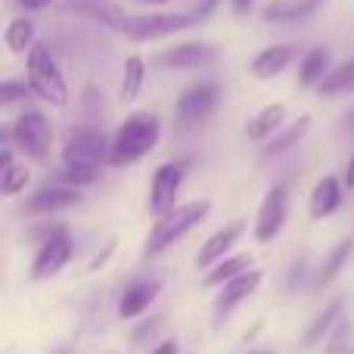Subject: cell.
<instances>
[{
	"mask_svg": "<svg viewBox=\"0 0 354 354\" xmlns=\"http://www.w3.org/2000/svg\"><path fill=\"white\" fill-rule=\"evenodd\" d=\"M162 137V122L149 112H140V115H131L122 128L112 137V156L109 165L122 168V165H134L143 156H149L156 149Z\"/></svg>",
	"mask_w": 354,
	"mask_h": 354,
	"instance_id": "cell-1",
	"label": "cell"
},
{
	"mask_svg": "<svg viewBox=\"0 0 354 354\" xmlns=\"http://www.w3.org/2000/svg\"><path fill=\"white\" fill-rule=\"evenodd\" d=\"M25 81L31 84L35 97H41L44 103H50V106L68 103V84L44 44H35L28 50V56H25Z\"/></svg>",
	"mask_w": 354,
	"mask_h": 354,
	"instance_id": "cell-2",
	"label": "cell"
},
{
	"mask_svg": "<svg viewBox=\"0 0 354 354\" xmlns=\"http://www.w3.org/2000/svg\"><path fill=\"white\" fill-rule=\"evenodd\" d=\"M208 212H212V205H208L205 199L187 202V205H174L171 212L162 214V218L156 221V227L149 230L147 255H159V252H165L168 245L183 236V233H189L196 224H202V221L208 218Z\"/></svg>",
	"mask_w": 354,
	"mask_h": 354,
	"instance_id": "cell-3",
	"label": "cell"
},
{
	"mask_svg": "<svg viewBox=\"0 0 354 354\" xmlns=\"http://www.w3.org/2000/svg\"><path fill=\"white\" fill-rule=\"evenodd\" d=\"M199 22V12H143V16H128L124 19L122 35L134 44H147V41H159V37L177 35L187 31Z\"/></svg>",
	"mask_w": 354,
	"mask_h": 354,
	"instance_id": "cell-4",
	"label": "cell"
},
{
	"mask_svg": "<svg viewBox=\"0 0 354 354\" xmlns=\"http://www.w3.org/2000/svg\"><path fill=\"white\" fill-rule=\"evenodd\" d=\"M10 140H16V147L22 153H28L31 159H47L50 147H53V124L44 112H22V115L12 122V128L6 131Z\"/></svg>",
	"mask_w": 354,
	"mask_h": 354,
	"instance_id": "cell-5",
	"label": "cell"
},
{
	"mask_svg": "<svg viewBox=\"0 0 354 354\" xmlns=\"http://www.w3.org/2000/svg\"><path fill=\"white\" fill-rule=\"evenodd\" d=\"M109 156L112 143L97 128H75L68 134V143L62 147V162H72V165H100V162H109Z\"/></svg>",
	"mask_w": 354,
	"mask_h": 354,
	"instance_id": "cell-6",
	"label": "cell"
},
{
	"mask_svg": "<svg viewBox=\"0 0 354 354\" xmlns=\"http://www.w3.org/2000/svg\"><path fill=\"white\" fill-rule=\"evenodd\" d=\"M183 174H187V162H168V165L156 168L153 187H149V212H153L156 218H162V214H168L174 208Z\"/></svg>",
	"mask_w": 354,
	"mask_h": 354,
	"instance_id": "cell-7",
	"label": "cell"
},
{
	"mask_svg": "<svg viewBox=\"0 0 354 354\" xmlns=\"http://www.w3.org/2000/svg\"><path fill=\"white\" fill-rule=\"evenodd\" d=\"M289 214V187L286 183H277L268 189L261 208H258V221H255V239L258 243H270L277 233L283 230Z\"/></svg>",
	"mask_w": 354,
	"mask_h": 354,
	"instance_id": "cell-8",
	"label": "cell"
},
{
	"mask_svg": "<svg viewBox=\"0 0 354 354\" xmlns=\"http://www.w3.org/2000/svg\"><path fill=\"white\" fill-rule=\"evenodd\" d=\"M218 84L214 81H202V84H189L187 91L177 97V118H180L183 124H196L202 122V118H208L214 112V106H218Z\"/></svg>",
	"mask_w": 354,
	"mask_h": 354,
	"instance_id": "cell-9",
	"label": "cell"
},
{
	"mask_svg": "<svg viewBox=\"0 0 354 354\" xmlns=\"http://www.w3.org/2000/svg\"><path fill=\"white\" fill-rule=\"evenodd\" d=\"M68 261H72V239L62 230V233H56V236H50L47 243H41L35 261H31V280H50V277L59 274Z\"/></svg>",
	"mask_w": 354,
	"mask_h": 354,
	"instance_id": "cell-10",
	"label": "cell"
},
{
	"mask_svg": "<svg viewBox=\"0 0 354 354\" xmlns=\"http://www.w3.org/2000/svg\"><path fill=\"white\" fill-rule=\"evenodd\" d=\"M212 62H218V47L205 41L177 44V47H168L159 56V66H165V68H205Z\"/></svg>",
	"mask_w": 354,
	"mask_h": 354,
	"instance_id": "cell-11",
	"label": "cell"
},
{
	"mask_svg": "<svg viewBox=\"0 0 354 354\" xmlns=\"http://www.w3.org/2000/svg\"><path fill=\"white\" fill-rule=\"evenodd\" d=\"M62 10L75 12V16H84L91 22H100L103 28L122 31L124 28V10L115 0H62Z\"/></svg>",
	"mask_w": 354,
	"mask_h": 354,
	"instance_id": "cell-12",
	"label": "cell"
},
{
	"mask_svg": "<svg viewBox=\"0 0 354 354\" xmlns=\"http://www.w3.org/2000/svg\"><path fill=\"white\" fill-rule=\"evenodd\" d=\"M78 202H81V189L68 187V183H59V187H44V189H37L35 196H28L22 212H28V214H53V212H66V208L78 205Z\"/></svg>",
	"mask_w": 354,
	"mask_h": 354,
	"instance_id": "cell-13",
	"label": "cell"
},
{
	"mask_svg": "<svg viewBox=\"0 0 354 354\" xmlns=\"http://www.w3.org/2000/svg\"><path fill=\"white\" fill-rule=\"evenodd\" d=\"M258 286H261V270H255V268H249V270H243L239 277L227 280L224 289H221V295H218V305H214L218 308V320H224L227 314L239 305V301H245L249 295H255Z\"/></svg>",
	"mask_w": 354,
	"mask_h": 354,
	"instance_id": "cell-14",
	"label": "cell"
},
{
	"mask_svg": "<svg viewBox=\"0 0 354 354\" xmlns=\"http://www.w3.org/2000/svg\"><path fill=\"white\" fill-rule=\"evenodd\" d=\"M295 56H299V47L295 44H274V47H264L261 53L252 59V75L255 78H274V75L286 72L289 66L295 62Z\"/></svg>",
	"mask_w": 354,
	"mask_h": 354,
	"instance_id": "cell-15",
	"label": "cell"
},
{
	"mask_svg": "<svg viewBox=\"0 0 354 354\" xmlns=\"http://www.w3.org/2000/svg\"><path fill=\"white\" fill-rule=\"evenodd\" d=\"M159 292H162V283L159 280L134 283V286H128V289H124V295L118 299V314H122L124 320L140 317V314H147L149 305L159 299Z\"/></svg>",
	"mask_w": 354,
	"mask_h": 354,
	"instance_id": "cell-16",
	"label": "cell"
},
{
	"mask_svg": "<svg viewBox=\"0 0 354 354\" xmlns=\"http://www.w3.org/2000/svg\"><path fill=\"white\" fill-rule=\"evenodd\" d=\"M239 236H243V224H230V227H224V230L212 233V236L205 239V245L199 249V255H196V268L199 270L214 268L221 258H227V252L233 249V243H236Z\"/></svg>",
	"mask_w": 354,
	"mask_h": 354,
	"instance_id": "cell-17",
	"label": "cell"
},
{
	"mask_svg": "<svg viewBox=\"0 0 354 354\" xmlns=\"http://www.w3.org/2000/svg\"><path fill=\"white\" fill-rule=\"evenodd\" d=\"M324 3L326 0H270L261 16L264 22H277V25L301 22V19H311Z\"/></svg>",
	"mask_w": 354,
	"mask_h": 354,
	"instance_id": "cell-18",
	"label": "cell"
},
{
	"mask_svg": "<svg viewBox=\"0 0 354 354\" xmlns=\"http://www.w3.org/2000/svg\"><path fill=\"white\" fill-rule=\"evenodd\" d=\"M342 189H345V180H339V177L317 180V187L311 193V221H324L330 214H336L339 205H342Z\"/></svg>",
	"mask_w": 354,
	"mask_h": 354,
	"instance_id": "cell-19",
	"label": "cell"
},
{
	"mask_svg": "<svg viewBox=\"0 0 354 354\" xmlns=\"http://www.w3.org/2000/svg\"><path fill=\"white\" fill-rule=\"evenodd\" d=\"M283 118H286V106L283 103L264 106L261 112H255V115L249 118V124H245V137H249V140H270V137L277 134V128L283 124Z\"/></svg>",
	"mask_w": 354,
	"mask_h": 354,
	"instance_id": "cell-20",
	"label": "cell"
},
{
	"mask_svg": "<svg viewBox=\"0 0 354 354\" xmlns=\"http://www.w3.org/2000/svg\"><path fill=\"white\" fill-rule=\"evenodd\" d=\"M342 311H345V301L342 299L330 301V305H326V311L317 314V317H314V324L305 330V339H301V345H305V348H311V345H320L324 339H330L333 330L339 326V320H342Z\"/></svg>",
	"mask_w": 354,
	"mask_h": 354,
	"instance_id": "cell-21",
	"label": "cell"
},
{
	"mask_svg": "<svg viewBox=\"0 0 354 354\" xmlns=\"http://www.w3.org/2000/svg\"><path fill=\"white\" fill-rule=\"evenodd\" d=\"M330 72V50L326 47H311L299 62V78L305 87H317Z\"/></svg>",
	"mask_w": 354,
	"mask_h": 354,
	"instance_id": "cell-22",
	"label": "cell"
},
{
	"mask_svg": "<svg viewBox=\"0 0 354 354\" xmlns=\"http://www.w3.org/2000/svg\"><path fill=\"white\" fill-rule=\"evenodd\" d=\"M147 84V62L143 56H128L124 59V78H122V103H137Z\"/></svg>",
	"mask_w": 354,
	"mask_h": 354,
	"instance_id": "cell-23",
	"label": "cell"
},
{
	"mask_svg": "<svg viewBox=\"0 0 354 354\" xmlns=\"http://www.w3.org/2000/svg\"><path fill=\"white\" fill-rule=\"evenodd\" d=\"M249 268H252V255H249V252H239V255H227V258H221L214 268H208L205 286H224L227 280L239 277L243 270H249Z\"/></svg>",
	"mask_w": 354,
	"mask_h": 354,
	"instance_id": "cell-24",
	"label": "cell"
},
{
	"mask_svg": "<svg viewBox=\"0 0 354 354\" xmlns=\"http://www.w3.org/2000/svg\"><path fill=\"white\" fill-rule=\"evenodd\" d=\"M320 97H345V93H354V59L336 66L333 72H326V78L317 84Z\"/></svg>",
	"mask_w": 354,
	"mask_h": 354,
	"instance_id": "cell-25",
	"label": "cell"
},
{
	"mask_svg": "<svg viewBox=\"0 0 354 354\" xmlns=\"http://www.w3.org/2000/svg\"><path fill=\"white\" fill-rule=\"evenodd\" d=\"M3 44H6V50L16 53V56L28 53V50L35 47V22L25 19V16L12 19V22L6 25V31H3Z\"/></svg>",
	"mask_w": 354,
	"mask_h": 354,
	"instance_id": "cell-26",
	"label": "cell"
},
{
	"mask_svg": "<svg viewBox=\"0 0 354 354\" xmlns=\"http://www.w3.org/2000/svg\"><path fill=\"white\" fill-rule=\"evenodd\" d=\"M311 131V115H301V118H295L289 128H283L280 134H274V140H268V147H264V156H280V153H286L289 147H295V143L301 140V137Z\"/></svg>",
	"mask_w": 354,
	"mask_h": 354,
	"instance_id": "cell-27",
	"label": "cell"
},
{
	"mask_svg": "<svg viewBox=\"0 0 354 354\" xmlns=\"http://www.w3.org/2000/svg\"><path fill=\"white\" fill-rule=\"evenodd\" d=\"M351 255H354V239H342V243L330 252V258L324 261V268L317 270V280H314V283H317V286H330V283L342 274V268L348 264Z\"/></svg>",
	"mask_w": 354,
	"mask_h": 354,
	"instance_id": "cell-28",
	"label": "cell"
},
{
	"mask_svg": "<svg viewBox=\"0 0 354 354\" xmlns=\"http://www.w3.org/2000/svg\"><path fill=\"white\" fill-rule=\"evenodd\" d=\"M100 177V165H72V162H62L59 168V183L68 187H87Z\"/></svg>",
	"mask_w": 354,
	"mask_h": 354,
	"instance_id": "cell-29",
	"label": "cell"
},
{
	"mask_svg": "<svg viewBox=\"0 0 354 354\" xmlns=\"http://www.w3.org/2000/svg\"><path fill=\"white\" fill-rule=\"evenodd\" d=\"M31 180V171L25 165H16L12 162L10 168H3V180H0V193L6 196V199H12V196H19L25 189V183Z\"/></svg>",
	"mask_w": 354,
	"mask_h": 354,
	"instance_id": "cell-30",
	"label": "cell"
},
{
	"mask_svg": "<svg viewBox=\"0 0 354 354\" xmlns=\"http://www.w3.org/2000/svg\"><path fill=\"white\" fill-rule=\"evenodd\" d=\"M28 93H35L28 81H3V84H0V103L10 106V103H16V100H25Z\"/></svg>",
	"mask_w": 354,
	"mask_h": 354,
	"instance_id": "cell-31",
	"label": "cell"
},
{
	"mask_svg": "<svg viewBox=\"0 0 354 354\" xmlns=\"http://www.w3.org/2000/svg\"><path fill=\"white\" fill-rule=\"evenodd\" d=\"M351 333H354V326H351V320H339V326L333 330V342H330V354H339L345 348V342H351Z\"/></svg>",
	"mask_w": 354,
	"mask_h": 354,
	"instance_id": "cell-32",
	"label": "cell"
},
{
	"mask_svg": "<svg viewBox=\"0 0 354 354\" xmlns=\"http://www.w3.org/2000/svg\"><path fill=\"white\" fill-rule=\"evenodd\" d=\"M156 326H159V320H147V324H140V326L134 330V342H143L147 336H153Z\"/></svg>",
	"mask_w": 354,
	"mask_h": 354,
	"instance_id": "cell-33",
	"label": "cell"
},
{
	"mask_svg": "<svg viewBox=\"0 0 354 354\" xmlns=\"http://www.w3.org/2000/svg\"><path fill=\"white\" fill-rule=\"evenodd\" d=\"M112 252H115V243H106V249H103V252H100V255H97V258H93V261H91V264H87V270H97V268H103V264H106V258H109V255H112Z\"/></svg>",
	"mask_w": 354,
	"mask_h": 354,
	"instance_id": "cell-34",
	"label": "cell"
},
{
	"mask_svg": "<svg viewBox=\"0 0 354 354\" xmlns=\"http://www.w3.org/2000/svg\"><path fill=\"white\" fill-rule=\"evenodd\" d=\"M22 3V10H31V12H37V10H47L53 0H19Z\"/></svg>",
	"mask_w": 354,
	"mask_h": 354,
	"instance_id": "cell-35",
	"label": "cell"
},
{
	"mask_svg": "<svg viewBox=\"0 0 354 354\" xmlns=\"http://www.w3.org/2000/svg\"><path fill=\"white\" fill-rule=\"evenodd\" d=\"M252 3H255V0H230V10L236 12V16H245V12L252 10Z\"/></svg>",
	"mask_w": 354,
	"mask_h": 354,
	"instance_id": "cell-36",
	"label": "cell"
},
{
	"mask_svg": "<svg viewBox=\"0 0 354 354\" xmlns=\"http://www.w3.org/2000/svg\"><path fill=\"white\" fill-rule=\"evenodd\" d=\"M342 180H345V187H348V189H354V156H351L348 168H345V177H342Z\"/></svg>",
	"mask_w": 354,
	"mask_h": 354,
	"instance_id": "cell-37",
	"label": "cell"
},
{
	"mask_svg": "<svg viewBox=\"0 0 354 354\" xmlns=\"http://www.w3.org/2000/svg\"><path fill=\"white\" fill-rule=\"evenodd\" d=\"M153 354H180V351H177V342H162Z\"/></svg>",
	"mask_w": 354,
	"mask_h": 354,
	"instance_id": "cell-38",
	"label": "cell"
},
{
	"mask_svg": "<svg viewBox=\"0 0 354 354\" xmlns=\"http://www.w3.org/2000/svg\"><path fill=\"white\" fill-rule=\"evenodd\" d=\"M140 3H153V6H165L168 0H140Z\"/></svg>",
	"mask_w": 354,
	"mask_h": 354,
	"instance_id": "cell-39",
	"label": "cell"
}]
</instances>
